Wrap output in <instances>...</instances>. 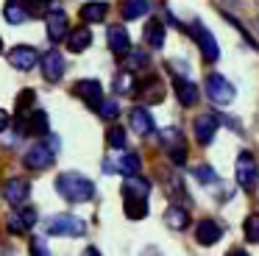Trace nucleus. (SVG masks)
Returning <instances> with one entry per match:
<instances>
[{"label":"nucleus","mask_w":259,"mask_h":256,"mask_svg":"<svg viewBox=\"0 0 259 256\" xmlns=\"http://www.w3.org/2000/svg\"><path fill=\"white\" fill-rule=\"evenodd\" d=\"M226 256H248V253H245V250H242V248H234V250H229V253H226Z\"/></svg>","instance_id":"40"},{"label":"nucleus","mask_w":259,"mask_h":256,"mask_svg":"<svg viewBox=\"0 0 259 256\" xmlns=\"http://www.w3.org/2000/svg\"><path fill=\"white\" fill-rule=\"evenodd\" d=\"M145 67H148V56L142 53V50H128V53H125V72L145 70Z\"/></svg>","instance_id":"29"},{"label":"nucleus","mask_w":259,"mask_h":256,"mask_svg":"<svg viewBox=\"0 0 259 256\" xmlns=\"http://www.w3.org/2000/svg\"><path fill=\"white\" fill-rule=\"evenodd\" d=\"M206 95H209V100H212V103L226 106V103H231V100H234L237 92H234V87H231L229 78L212 72V75H206Z\"/></svg>","instance_id":"3"},{"label":"nucleus","mask_w":259,"mask_h":256,"mask_svg":"<svg viewBox=\"0 0 259 256\" xmlns=\"http://www.w3.org/2000/svg\"><path fill=\"white\" fill-rule=\"evenodd\" d=\"M56 189L70 203H87V200L95 198V184L81 173H62L56 178Z\"/></svg>","instance_id":"1"},{"label":"nucleus","mask_w":259,"mask_h":256,"mask_svg":"<svg viewBox=\"0 0 259 256\" xmlns=\"http://www.w3.org/2000/svg\"><path fill=\"white\" fill-rule=\"evenodd\" d=\"M45 231H48V234H53V237H81V234L87 231V226H84V220H81V217L62 211V215L48 217Z\"/></svg>","instance_id":"2"},{"label":"nucleus","mask_w":259,"mask_h":256,"mask_svg":"<svg viewBox=\"0 0 259 256\" xmlns=\"http://www.w3.org/2000/svg\"><path fill=\"white\" fill-rule=\"evenodd\" d=\"M148 192H151V181H145L142 176H125V181H123V195L148 198Z\"/></svg>","instance_id":"21"},{"label":"nucleus","mask_w":259,"mask_h":256,"mask_svg":"<svg viewBox=\"0 0 259 256\" xmlns=\"http://www.w3.org/2000/svg\"><path fill=\"white\" fill-rule=\"evenodd\" d=\"M90 42H92V33L87 25H78L67 33V48L73 50V53H84V50L90 48Z\"/></svg>","instance_id":"17"},{"label":"nucleus","mask_w":259,"mask_h":256,"mask_svg":"<svg viewBox=\"0 0 259 256\" xmlns=\"http://www.w3.org/2000/svg\"><path fill=\"white\" fill-rule=\"evenodd\" d=\"M106 39H109V50L112 53H117V56H125L131 50V39H128V31L125 28H120V25H112L106 31Z\"/></svg>","instance_id":"15"},{"label":"nucleus","mask_w":259,"mask_h":256,"mask_svg":"<svg viewBox=\"0 0 259 256\" xmlns=\"http://www.w3.org/2000/svg\"><path fill=\"white\" fill-rule=\"evenodd\" d=\"M3 17H6L12 25H23V22L28 20V11H25L23 3H17V0H9V3L3 6Z\"/></svg>","instance_id":"24"},{"label":"nucleus","mask_w":259,"mask_h":256,"mask_svg":"<svg viewBox=\"0 0 259 256\" xmlns=\"http://www.w3.org/2000/svg\"><path fill=\"white\" fill-rule=\"evenodd\" d=\"M84 256H101V250H98V248H87Z\"/></svg>","instance_id":"41"},{"label":"nucleus","mask_w":259,"mask_h":256,"mask_svg":"<svg viewBox=\"0 0 259 256\" xmlns=\"http://www.w3.org/2000/svg\"><path fill=\"white\" fill-rule=\"evenodd\" d=\"M145 42L151 45L153 50H159V48L164 45V25H162L159 20H151V22L145 25Z\"/></svg>","instance_id":"25"},{"label":"nucleus","mask_w":259,"mask_h":256,"mask_svg":"<svg viewBox=\"0 0 259 256\" xmlns=\"http://www.w3.org/2000/svg\"><path fill=\"white\" fill-rule=\"evenodd\" d=\"M39 70H42V75H45V81H51V83L62 81V75H64V56L59 53L56 48L48 50V53L39 59Z\"/></svg>","instance_id":"8"},{"label":"nucleus","mask_w":259,"mask_h":256,"mask_svg":"<svg viewBox=\"0 0 259 256\" xmlns=\"http://www.w3.org/2000/svg\"><path fill=\"white\" fill-rule=\"evenodd\" d=\"M123 211L128 220H142L148 215V198H137V195H125Z\"/></svg>","instance_id":"19"},{"label":"nucleus","mask_w":259,"mask_h":256,"mask_svg":"<svg viewBox=\"0 0 259 256\" xmlns=\"http://www.w3.org/2000/svg\"><path fill=\"white\" fill-rule=\"evenodd\" d=\"M123 20H140L142 14H148V0H123Z\"/></svg>","instance_id":"26"},{"label":"nucleus","mask_w":259,"mask_h":256,"mask_svg":"<svg viewBox=\"0 0 259 256\" xmlns=\"http://www.w3.org/2000/svg\"><path fill=\"white\" fill-rule=\"evenodd\" d=\"M223 17H226V20H229V22H231V25H234V28H237V31H240V33H242V36H245V42H248V45H251V48H253V50H256V48H259V45H256V39H253V36H251V33H248V31H245V28H242V25H240V20H237V17H231V14H223Z\"/></svg>","instance_id":"36"},{"label":"nucleus","mask_w":259,"mask_h":256,"mask_svg":"<svg viewBox=\"0 0 259 256\" xmlns=\"http://www.w3.org/2000/svg\"><path fill=\"white\" fill-rule=\"evenodd\" d=\"M192 176H195L201 184H214V181H218V176H214V170H212L209 164H201V167H195V170H192Z\"/></svg>","instance_id":"33"},{"label":"nucleus","mask_w":259,"mask_h":256,"mask_svg":"<svg viewBox=\"0 0 259 256\" xmlns=\"http://www.w3.org/2000/svg\"><path fill=\"white\" fill-rule=\"evenodd\" d=\"M192 33H195V39H198V48H201V53H203V59L206 61H218V56H220V50H218V42H214V36L209 33V28L203 25V22H192Z\"/></svg>","instance_id":"10"},{"label":"nucleus","mask_w":259,"mask_h":256,"mask_svg":"<svg viewBox=\"0 0 259 256\" xmlns=\"http://www.w3.org/2000/svg\"><path fill=\"white\" fill-rule=\"evenodd\" d=\"M28 250H31V256H51L48 242H45V239H39V237H34V239L28 242Z\"/></svg>","instance_id":"35"},{"label":"nucleus","mask_w":259,"mask_h":256,"mask_svg":"<svg viewBox=\"0 0 259 256\" xmlns=\"http://www.w3.org/2000/svg\"><path fill=\"white\" fill-rule=\"evenodd\" d=\"M106 11H109V6L103 3V0H92V3L81 6L78 17L84 22H103V20H106Z\"/></svg>","instance_id":"18"},{"label":"nucleus","mask_w":259,"mask_h":256,"mask_svg":"<svg viewBox=\"0 0 259 256\" xmlns=\"http://www.w3.org/2000/svg\"><path fill=\"white\" fill-rule=\"evenodd\" d=\"M6 122H9V111L0 109V131H6Z\"/></svg>","instance_id":"39"},{"label":"nucleus","mask_w":259,"mask_h":256,"mask_svg":"<svg viewBox=\"0 0 259 256\" xmlns=\"http://www.w3.org/2000/svg\"><path fill=\"white\" fill-rule=\"evenodd\" d=\"M0 50H3V45H0Z\"/></svg>","instance_id":"42"},{"label":"nucleus","mask_w":259,"mask_h":256,"mask_svg":"<svg viewBox=\"0 0 259 256\" xmlns=\"http://www.w3.org/2000/svg\"><path fill=\"white\" fill-rule=\"evenodd\" d=\"M192 131H195V139L201 145H209L218 134V117L214 114H198L195 122H192Z\"/></svg>","instance_id":"13"},{"label":"nucleus","mask_w":259,"mask_h":256,"mask_svg":"<svg viewBox=\"0 0 259 256\" xmlns=\"http://www.w3.org/2000/svg\"><path fill=\"white\" fill-rule=\"evenodd\" d=\"M9 64L17 67V70H31V67L39 64V53H36V48L20 45V48H12V50H9Z\"/></svg>","instance_id":"11"},{"label":"nucleus","mask_w":259,"mask_h":256,"mask_svg":"<svg viewBox=\"0 0 259 256\" xmlns=\"http://www.w3.org/2000/svg\"><path fill=\"white\" fill-rule=\"evenodd\" d=\"M3 198L9 200L12 206H25V200H28V195H31V184H28V178H9V181H3Z\"/></svg>","instance_id":"6"},{"label":"nucleus","mask_w":259,"mask_h":256,"mask_svg":"<svg viewBox=\"0 0 259 256\" xmlns=\"http://www.w3.org/2000/svg\"><path fill=\"white\" fill-rule=\"evenodd\" d=\"M106 142L112 145V148H125V131L123 128H109V134H106Z\"/></svg>","instance_id":"34"},{"label":"nucleus","mask_w":259,"mask_h":256,"mask_svg":"<svg viewBox=\"0 0 259 256\" xmlns=\"http://www.w3.org/2000/svg\"><path fill=\"white\" fill-rule=\"evenodd\" d=\"M53 148L45 142H34L28 150L23 153V164L28 167V170H45V167L53 164Z\"/></svg>","instance_id":"4"},{"label":"nucleus","mask_w":259,"mask_h":256,"mask_svg":"<svg viewBox=\"0 0 259 256\" xmlns=\"http://www.w3.org/2000/svg\"><path fill=\"white\" fill-rule=\"evenodd\" d=\"M164 223H167L170 228H176V231H181V228H187V223H190V215H187L184 206H170V209L164 211Z\"/></svg>","instance_id":"23"},{"label":"nucleus","mask_w":259,"mask_h":256,"mask_svg":"<svg viewBox=\"0 0 259 256\" xmlns=\"http://www.w3.org/2000/svg\"><path fill=\"white\" fill-rule=\"evenodd\" d=\"M223 237V226H220L218 220H212V217H203V220H198V228H195V239L201 245H214L218 239Z\"/></svg>","instance_id":"12"},{"label":"nucleus","mask_w":259,"mask_h":256,"mask_svg":"<svg viewBox=\"0 0 259 256\" xmlns=\"http://www.w3.org/2000/svg\"><path fill=\"white\" fill-rule=\"evenodd\" d=\"M34 89H25V92H20V98H17V103H14V109H17V117L23 120V117H28L31 114V106H34Z\"/></svg>","instance_id":"28"},{"label":"nucleus","mask_w":259,"mask_h":256,"mask_svg":"<svg viewBox=\"0 0 259 256\" xmlns=\"http://www.w3.org/2000/svg\"><path fill=\"white\" fill-rule=\"evenodd\" d=\"M162 145L167 148L170 159H173L176 164H184L187 161V145H184V137H181L179 128H164L162 131Z\"/></svg>","instance_id":"7"},{"label":"nucleus","mask_w":259,"mask_h":256,"mask_svg":"<svg viewBox=\"0 0 259 256\" xmlns=\"http://www.w3.org/2000/svg\"><path fill=\"white\" fill-rule=\"evenodd\" d=\"M17 215H20V220H23L25 231L36 226V211H34V209H23V211H17Z\"/></svg>","instance_id":"37"},{"label":"nucleus","mask_w":259,"mask_h":256,"mask_svg":"<svg viewBox=\"0 0 259 256\" xmlns=\"http://www.w3.org/2000/svg\"><path fill=\"white\" fill-rule=\"evenodd\" d=\"M176 98L181 100L184 106H195L198 103V87L192 81H187V78H176Z\"/></svg>","instance_id":"20"},{"label":"nucleus","mask_w":259,"mask_h":256,"mask_svg":"<svg viewBox=\"0 0 259 256\" xmlns=\"http://www.w3.org/2000/svg\"><path fill=\"white\" fill-rule=\"evenodd\" d=\"M48 36H51V42H62L67 36V14L62 9H53L48 14Z\"/></svg>","instance_id":"14"},{"label":"nucleus","mask_w":259,"mask_h":256,"mask_svg":"<svg viewBox=\"0 0 259 256\" xmlns=\"http://www.w3.org/2000/svg\"><path fill=\"white\" fill-rule=\"evenodd\" d=\"M25 131L36 134V137H45V134H48V114H45V111H42V109H31L28 122H25Z\"/></svg>","instance_id":"22"},{"label":"nucleus","mask_w":259,"mask_h":256,"mask_svg":"<svg viewBox=\"0 0 259 256\" xmlns=\"http://www.w3.org/2000/svg\"><path fill=\"white\" fill-rule=\"evenodd\" d=\"M6 226H9V231H14V234H23V231H25V226H23V220H20V215H9Z\"/></svg>","instance_id":"38"},{"label":"nucleus","mask_w":259,"mask_h":256,"mask_svg":"<svg viewBox=\"0 0 259 256\" xmlns=\"http://www.w3.org/2000/svg\"><path fill=\"white\" fill-rule=\"evenodd\" d=\"M98 114H101L103 120H114V117L120 114V106H117V100H114V98H109V100H101V106H98Z\"/></svg>","instance_id":"31"},{"label":"nucleus","mask_w":259,"mask_h":256,"mask_svg":"<svg viewBox=\"0 0 259 256\" xmlns=\"http://www.w3.org/2000/svg\"><path fill=\"white\" fill-rule=\"evenodd\" d=\"M73 92H75V98H81L87 106H92V109H98L101 100H103V87H101V81H95V78H84V81H78Z\"/></svg>","instance_id":"9"},{"label":"nucleus","mask_w":259,"mask_h":256,"mask_svg":"<svg viewBox=\"0 0 259 256\" xmlns=\"http://www.w3.org/2000/svg\"><path fill=\"white\" fill-rule=\"evenodd\" d=\"M117 170L123 173V176H137V173H140V156L137 153H120Z\"/></svg>","instance_id":"27"},{"label":"nucleus","mask_w":259,"mask_h":256,"mask_svg":"<svg viewBox=\"0 0 259 256\" xmlns=\"http://www.w3.org/2000/svg\"><path fill=\"white\" fill-rule=\"evenodd\" d=\"M245 239L248 242H259V215H251L245 220Z\"/></svg>","instance_id":"32"},{"label":"nucleus","mask_w":259,"mask_h":256,"mask_svg":"<svg viewBox=\"0 0 259 256\" xmlns=\"http://www.w3.org/2000/svg\"><path fill=\"white\" fill-rule=\"evenodd\" d=\"M114 92L117 95H131L134 92V78H131V72H120V75L114 78Z\"/></svg>","instance_id":"30"},{"label":"nucleus","mask_w":259,"mask_h":256,"mask_svg":"<svg viewBox=\"0 0 259 256\" xmlns=\"http://www.w3.org/2000/svg\"><path fill=\"white\" fill-rule=\"evenodd\" d=\"M256 181H259L256 161H253V156L248 153V150H242V153L237 156V184H240L242 189H253Z\"/></svg>","instance_id":"5"},{"label":"nucleus","mask_w":259,"mask_h":256,"mask_svg":"<svg viewBox=\"0 0 259 256\" xmlns=\"http://www.w3.org/2000/svg\"><path fill=\"white\" fill-rule=\"evenodd\" d=\"M128 120H131V128H134L137 134H142V137H148V134L153 131V117H151V111H148V109H142V106L131 109Z\"/></svg>","instance_id":"16"}]
</instances>
